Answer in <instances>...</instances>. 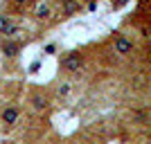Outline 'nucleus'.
<instances>
[{
	"label": "nucleus",
	"mask_w": 151,
	"mask_h": 144,
	"mask_svg": "<svg viewBox=\"0 0 151 144\" xmlns=\"http://www.w3.org/2000/svg\"><path fill=\"white\" fill-rule=\"evenodd\" d=\"M38 65H41V63H38V61H34V63L29 65V70H32V72H36V70H38Z\"/></svg>",
	"instance_id": "nucleus-11"
},
{
	"label": "nucleus",
	"mask_w": 151,
	"mask_h": 144,
	"mask_svg": "<svg viewBox=\"0 0 151 144\" xmlns=\"http://www.w3.org/2000/svg\"><path fill=\"white\" fill-rule=\"evenodd\" d=\"M18 117H20V110H18V106H14V104L5 106V108H2V113H0V122H2V126H5V128L16 126Z\"/></svg>",
	"instance_id": "nucleus-3"
},
{
	"label": "nucleus",
	"mask_w": 151,
	"mask_h": 144,
	"mask_svg": "<svg viewBox=\"0 0 151 144\" xmlns=\"http://www.w3.org/2000/svg\"><path fill=\"white\" fill-rule=\"evenodd\" d=\"M59 7H61V16H72L75 11H79V0H59Z\"/></svg>",
	"instance_id": "nucleus-6"
},
{
	"label": "nucleus",
	"mask_w": 151,
	"mask_h": 144,
	"mask_svg": "<svg viewBox=\"0 0 151 144\" xmlns=\"http://www.w3.org/2000/svg\"><path fill=\"white\" fill-rule=\"evenodd\" d=\"M50 108V99H47V95L43 90H38V92L32 95V110L34 113H45Z\"/></svg>",
	"instance_id": "nucleus-5"
},
{
	"label": "nucleus",
	"mask_w": 151,
	"mask_h": 144,
	"mask_svg": "<svg viewBox=\"0 0 151 144\" xmlns=\"http://www.w3.org/2000/svg\"><path fill=\"white\" fill-rule=\"evenodd\" d=\"M70 90H72L70 83H59V86H57V95H59V97H68Z\"/></svg>",
	"instance_id": "nucleus-9"
},
{
	"label": "nucleus",
	"mask_w": 151,
	"mask_h": 144,
	"mask_svg": "<svg viewBox=\"0 0 151 144\" xmlns=\"http://www.w3.org/2000/svg\"><path fill=\"white\" fill-rule=\"evenodd\" d=\"M54 52H57V45H54V43L45 45V54H54Z\"/></svg>",
	"instance_id": "nucleus-10"
},
{
	"label": "nucleus",
	"mask_w": 151,
	"mask_h": 144,
	"mask_svg": "<svg viewBox=\"0 0 151 144\" xmlns=\"http://www.w3.org/2000/svg\"><path fill=\"white\" fill-rule=\"evenodd\" d=\"M113 47H115V54H120V57H129V54L135 50L133 41H131L129 36H124V34H115V38H113Z\"/></svg>",
	"instance_id": "nucleus-2"
},
{
	"label": "nucleus",
	"mask_w": 151,
	"mask_h": 144,
	"mask_svg": "<svg viewBox=\"0 0 151 144\" xmlns=\"http://www.w3.org/2000/svg\"><path fill=\"white\" fill-rule=\"evenodd\" d=\"M50 16H52L50 5H38V9H36V18H38V20H47Z\"/></svg>",
	"instance_id": "nucleus-8"
},
{
	"label": "nucleus",
	"mask_w": 151,
	"mask_h": 144,
	"mask_svg": "<svg viewBox=\"0 0 151 144\" xmlns=\"http://www.w3.org/2000/svg\"><path fill=\"white\" fill-rule=\"evenodd\" d=\"M20 47H23V43L20 41H14V38H5L2 43H0V50H2V54H5L7 59H14L20 54Z\"/></svg>",
	"instance_id": "nucleus-4"
},
{
	"label": "nucleus",
	"mask_w": 151,
	"mask_h": 144,
	"mask_svg": "<svg viewBox=\"0 0 151 144\" xmlns=\"http://www.w3.org/2000/svg\"><path fill=\"white\" fill-rule=\"evenodd\" d=\"M12 2H14V5H18V7H20V5H25L27 0H12Z\"/></svg>",
	"instance_id": "nucleus-12"
},
{
	"label": "nucleus",
	"mask_w": 151,
	"mask_h": 144,
	"mask_svg": "<svg viewBox=\"0 0 151 144\" xmlns=\"http://www.w3.org/2000/svg\"><path fill=\"white\" fill-rule=\"evenodd\" d=\"M0 34H5V36L16 34V25L12 23V18H0Z\"/></svg>",
	"instance_id": "nucleus-7"
},
{
	"label": "nucleus",
	"mask_w": 151,
	"mask_h": 144,
	"mask_svg": "<svg viewBox=\"0 0 151 144\" xmlns=\"http://www.w3.org/2000/svg\"><path fill=\"white\" fill-rule=\"evenodd\" d=\"M59 68H61L63 72L77 75V72L83 68V54H81L79 50H70V52H65V54L61 57V61H59Z\"/></svg>",
	"instance_id": "nucleus-1"
}]
</instances>
